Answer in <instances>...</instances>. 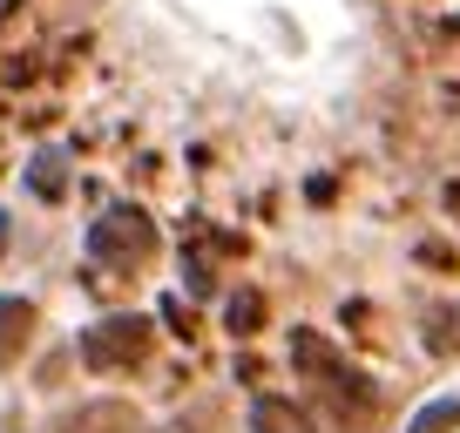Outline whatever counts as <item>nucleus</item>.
<instances>
[{
	"instance_id": "423d86ee",
	"label": "nucleus",
	"mask_w": 460,
	"mask_h": 433,
	"mask_svg": "<svg viewBox=\"0 0 460 433\" xmlns=\"http://www.w3.org/2000/svg\"><path fill=\"white\" fill-rule=\"evenodd\" d=\"M454 427H460V393H447V400L420 406V413L406 420V433H454Z\"/></svg>"
},
{
	"instance_id": "0eeeda50",
	"label": "nucleus",
	"mask_w": 460,
	"mask_h": 433,
	"mask_svg": "<svg viewBox=\"0 0 460 433\" xmlns=\"http://www.w3.org/2000/svg\"><path fill=\"white\" fill-rule=\"evenodd\" d=\"M224 325H230L237 339H251V332L264 325V291H237V298L224 305Z\"/></svg>"
},
{
	"instance_id": "1a4fd4ad",
	"label": "nucleus",
	"mask_w": 460,
	"mask_h": 433,
	"mask_svg": "<svg viewBox=\"0 0 460 433\" xmlns=\"http://www.w3.org/2000/svg\"><path fill=\"white\" fill-rule=\"evenodd\" d=\"M28 318H34V305H21V298H0V359H7V346H14V325L28 332Z\"/></svg>"
},
{
	"instance_id": "20e7f679",
	"label": "nucleus",
	"mask_w": 460,
	"mask_h": 433,
	"mask_svg": "<svg viewBox=\"0 0 460 433\" xmlns=\"http://www.w3.org/2000/svg\"><path fill=\"white\" fill-rule=\"evenodd\" d=\"M251 433H318V427H312V413H305V406L264 393V400L251 406Z\"/></svg>"
},
{
	"instance_id": "9b49d317",
	"label": "nucleus",
	"mask_w": 460,
	"mask_h": 433,
	"mask_svg": "<svg viewBox=\"0 0 460 433\" xmlns=\"http://www.w3.org/2000/svg\"><path fill=\"white\" fill-rule=\"evenodd\" d=\"M0 251H7V216H0Z\"/></svg>"
},
{
	"instance_id": "39448f33",
	"label": "nucleus",
	"mask_w": 460,
	"mask_h": 433,
	"mask_svg": "<svg viewBox=\"0 0 460 433\" xmlns=\"http://www.w3.org/2000/svg\"><path fill=\"white\" fill-rule=\"evenodd\" d=\"M291 366H298L305 379H318V373L339 366V352H332V339H318L312 325H298V332H291Z\"/></svg>"
},
{
	"instance_id": "9d476101",
	"label": "nucleus",
	"mask_w": 460,
	"mask_h": 433,
	"mask_svg": "<svg viewBox=\"0 0 460 433\" xmlns=\"http://www.w3.org/2000/svg\"><path fill=\"white\" fill-rule=\"evenodd\" d=\"M55 170H61L55 156H41V163H34V190H41V197H61V176H55Z\"/></svg>"
},
{
	"instance_id": "f03ea898",
	"label": "nucleus",
	"mask_w": 460,
	"mask_h": 433,
	"mask_svg": "<svg viewBox=\"0 0 460 433\" xmlns=\"http://www.w3.org/2000/svg\"><path fill=\"white\" fill-rule=\"evenodd\" d=\"M143 352H149V318H136V312H115V318H102V325L82 332V359L95 366V373H122V366H136Z\"/></svg>"
},
{
	"instance_id": "ddd939ff",
	"label": "nucleus",
	"mask_w": 460,
	"mask_h": 433,
	"mask_svg": "<svg viewBox=\"0 0 460 433\" xmlns=\"http://www.w3.org/2000/svg\"><path fill=\"white\" fill-rule=\"evenodd\" d=\"M170 433H190V427H170Z\"/></svg>"
},
{
	"instance_id": "7ed1b4c3",
	"label": "nucleus",
	"mask_w": 460,
	"mask_h": 433,
	"mask_svg": "<svg viewBox=\"0 0 460 433\" xmlns=\"http://www.w3.org/2000/svg\"><path fill=\"white\" fill-rule=\"evenodd\" d=\"M312 386H318V393H325V400H332V406H339V413H345V420H366V413H373V406H379V393H373V386H366V373H352V366H345V359H339V366H332V373H318V379H312Z\"/></svg>"
},
{
	"instance_id": "f257e3e1",
	"label": "nucleus",
	"mask_w": 460,
	"mask_h": 433,
	"mask_svg": "<svg viewBox=\"0 0 460 433\" xmlns=\"http://www.w3.org/2000/svg\"><path fill=\"white\" fill-rule=\"evenodd\" d=\"M149 244H156V231H149V216L136 210V203H115V210H102V224H88V251H95L102 264H115V271L143 264Z\"/></svg>"
},
{
	"instance_id": "6e6552de",
	"label": "nucleus",
	"mask_w": 460,
	"mask_h": 433,
	"mask_svg": "<svg viewBox=\"0 0 460 433\" xmlns=\"http://www.w3.org/2000/svg\"><path fill=\"white\" fill-rule=\"evenodd\" d=\"M427 346L433 352H460V305H433L427 312Z\"/></svg>"
},
{
	"instance_id": "f8f14e48",
	"label": "nucleus",
	"mask_w": 460,
	"mask_h": 433,
	"mask_svg": "<svg viewBox=\"0 0 460 433\" xmlns=\"http://www.w3.org/2000/svg\"><path fill=\"white\" fill-rule=\"evenodd\" d=\"M447 102H454V109H460V88H447Z\"/></svg>"
}]
</instances>
